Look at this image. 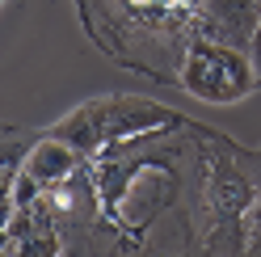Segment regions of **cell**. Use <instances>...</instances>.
Wrapping results in <instances>:
<instances>
[{"instance_id":"6da1fadb","label":"cell","mask_w":261,"mask_h":257,"mask_svg":"<svg viewBox=\"0 0 261 257\" xmlns=\"http://www.w3.org/2000/svg\"><path fill=\"white\" fill-rule=\"evenodd\" d=\"M139 5H152V0H139ZM160 5H173L177 9V5H186V0H160Z\"/></svg>"}]
</instances>
